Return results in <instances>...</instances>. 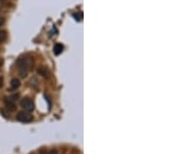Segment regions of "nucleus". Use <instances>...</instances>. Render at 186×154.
I'll use <instances>...</instances> for the list:
<instances>
[{"label":"nucleus","mask_w":186,"mask_h":154,"mask_svg":"<svg viewBox=\"0 0 186 154\" xmlns=\"http://www.w3.org/2000/svg\"><path fill=\"white\" fill-rule=\"evenodd\" d=\"M48 154H58V153H57L56 150H52V151H50Z\"/></svg>","instance_id":"10"},{"label":"nucleus","mask_w":186,"mask_h":154,"mask_svg":"<svg viewBox=\"0 0 186 154\" xmlns=\"http://www.w3.org/2000/svg\"><path fill=\"white\" fill-rule=\"evenodd\" d=\"M63 51V46L60 44H56L55 46H54V53L56 54V55H59V54H61Z\"/></svg>","instance_id":"7"},{"label":"nucleus","mask_w":186,"mask_h":154,"mask_svg":"<svg viewBox=\"0 0 186 154\" xmlns=\"http://www.w3.org/2000/svg\"><path fill=\"white\" fill-rule=\"evenodd\" d=\"M4 104H5V107L7 108L8 111H15L16 110V105H15V101H12V99H9L8 97H5L4 99Z\"/></svg>","instance_id":"4"},{"label":"nucleus","mask_w":186,"mask_h":154,"mask_svg":"<svg viewBox=\"0 0 186 154\" xmlns=\"http://www.w3.org/2000/svg\"><path fill=\"white\" fill-rule=\"evenodd\" d=\"M37 72L40 73V76L44 77V78H49V77H50V72H49V69H48L46 66L38 67V68H37Z\"/></svg>","instance_id":"5"},{"label":"nucleus","mask_w":186,"mask_h":154,"mask_svg":"<svg viewBox=\"0 0 186 154\" xmlns=\"http://www.w3.org/2000/svg\"><path fill=\"white\" fill-rule=\"evenodd\" d=\"M20 105H21V107L27 112H32L34 110V104L29 97H24L20 101Z\"/></svg>","instance_id":"3"},{"label":"nucleus","mask_w":186,"mask_h":154,"mask_svg":"<svg viewBox=\"0 0 186 154\" xmlns=\"http://www.w3.org/2000/svg\"><path fill=\"white\" fill-rule=\"evenodd\" d=\"M6 38V33L4 31H0V44L2 43V41H4Z\"/></svg>","instance_id":"8"},{"label":"nucleus","mask_w":186,"mask_h":154,"mask_svg":"<svg viewBox=\"0 0 186 154\" xmlns=\"http://www.w3.org/2000/svg\"><path fill=\"white\" fill-rule=\"evenodd\" d=\"M18 67H19V72H20V75L22 78H25L28 72V70H29L32 65H33V60L32 58L28 56H25V57H21V58L18 59Z\"/></svg>","instance_id":"1"},{"label":"nucleus","mask_w":186,"mask_h":154,"mask_svg":"<svg viewBox=\"0 0 186 154\" xmlns=\"http://www.w3.org/2000/svg\"><path fill=\"white\" fill-rule=\"evenodd\" d=\"M2 63H3V60L0 58V69H1V66H2Z\"/></svg>","instance_id":"11"},{"label":"nucleus","mask_w":186,"mask_h":154,"mask_svg":"<svg viewBox=\"0 0 186 154\" xmlns=\"http://www.w3.org/2000/svg\"><path fill=\"white\" fill-rule=\"evenodd\" d=\"M3 24H4V19L0 17V26H2Z\"/></svg>","instance_id":"9"},{"label":"nucleus","mask_w":186,"mask_h":154,"mask_svg":"<svg viewBox=\"0 0 186 154\" xmlns=\"http://www.w3.org/2000/svg\"><path fill=\"white\" fill-rule=\"evenodd\" d=\"M20 87V81L19 79H12L11 82V89L12 90H17Z\"/></svg>","instance_id":"6"},{"label":"nucleus","mask_w":186,"mask_h":154,"mask_svg":"<svg viewBox=\"0 0 186 154\" xmlns=\"http://www.w3.org/2000/svg\"><path fill=\"white\" fill-rule=\"evenodd\" d=\"M17 120L23 123L30 122V121H32V115L30 114V112H27V111L19 112L17 114Z\"/></svg>","instance_id":"2"}]
</instances>
